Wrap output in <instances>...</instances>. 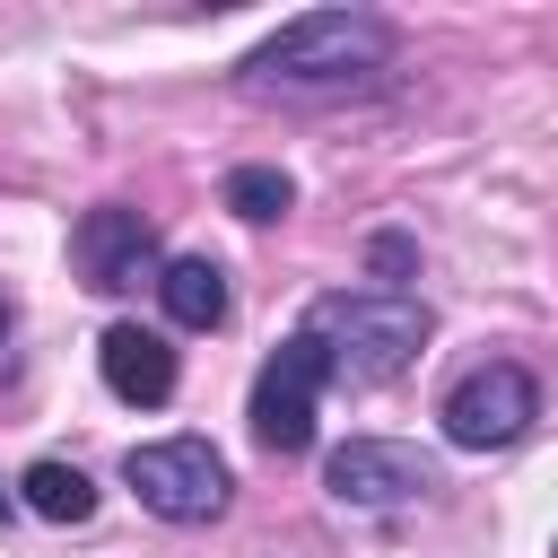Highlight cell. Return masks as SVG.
Listing matches in <instances>:
<instances>
[{
  "mask_svg": "<svg viewBox=\"0 0 558 558\" xmlns=\"http://www.w3.org/2000/svg\"><path fill=\"white\" fill-rule=\"evenodd\" d=\"M436 480H445V462H436L427 445H401V436H349V445H331V462H323V488H331L340 506H357V514H392V506L427 497Z\"/></svg>",
  "mask_w": 558,
  "mask_h": 558,
  "instance_id": "obj_6",
  "label": "cell"
},
{
  "mask_svg": "<svg viewBox=\"0 0 558 558\" xmlns=\"http://www.w3.org/2000/svg\"><path fill=\"white\" fill-rule=\"evenodd\" d=\"M366 262H375V279H384V288H401V279L418 270V244H410V235H375V244H366Z\"/></svg>",
  "mask_w": 558,
  "mask_h": 558,
  "instance_id": "obj_12",
  "label": "cell"
},
{
  "mask_svg": "<svg viewBox=\"0 0 558 558\" xmlns=\"http://www.w3.org/2000/svg\"><path fill=\"white\" fill-rule=\"evenodd\" d=\"M17 497H26V514H44V523H87V514H96V480H87L78 462H61V453L26 462Z\"/></svg>",
  "mask_w": 558,
  "mask_h": 558,
  "instance_id": "obj_10",
  "label": "cell"
},
{
  "mask_svg": "<svg viewBox=\"0 0 558 558\" xmlns=\"http://www.w3.org/2000/svg\"><path fill=\"white\" fill-rule=\"evenodd\" d=\"M96 366H105L113 401H131V410L174 401V349H166V331H148V323H105Z\"/></svg>",
  "mask_w": 558,
  "mask_h": 558,
  "instance_id": "obj_8",
  "label": "cell"
},
{
  "mask_svg": "<svg viewBox=\"0 0 558 558\" xmlns=\"http://www.w3.org/2000/svg\"><path fill=\"white\" fill-rule=\"evenodd\" d=\"M436 418H445V445H453V453H497V445L532 436V418H541V384H532L523 366L488 357V366H471V375L445 392Z\"/></svg>",
  "mask_w": 558,
  "mask_h": 558,
  "instance_id": "obj_5",
  "label": "cell"
},
{
  "mask_svg": "<svg viewBox=\"0 0 558 558\" xmlns=\"http://www.w3.org/2000/svg\"><path fill=\"white\" fill-rule=\"evenodd\" d=\"M305 331L323 340L331 375H349V384H392V375L427 349L436 314H427L410 288H331V296L305 305Z\"/></svg>",
  "mask_w": 558,
  "mask_h": 558,
  "instance_id": "obj_2",
  "label": "cell"
},
{
  "mask_svg": "<svg viewBox=\"0 0 558 558\" xmlns=\"http://www.w3.org/2000/svg\"><path fill=\"white\" fill-rule=\"evenodd\" d=\"M549 558H558V541H549Z\"/></svg>",
  "mask_w": 558,
  "mask_h": 558,
  "instance_id": "obj_14",
  "label": "cell"
},
{
  "mask_svg": "<svg viewBox=\"0 0 558 558\" xmlns=\"http://www.w3.org/2000/svg\"><path fill=\"white\" fill-rule=\"evenodd\" d=\"M384 70H392V17H375V9H305L235 61V78L253 96H270V87L279 96H349V87H375Z\"/></svg>",
  "mask_w": 558,
  "mask_h": 558,
  "instance_id": "obj_1",
  "label": "cell"
},
{
  "mask_svg": "<svg viewBox=\"0 0 558 558\" xmlns=\"http://www.w3.org/2000/svg\"><path fill=\"white\" fill-rule=\"evenodd\" d=\"M70 262H78V279H87L96 296H131L140 279H148V288L166 279L157 227H148V209H131V201H96V209L70 227Z\"/></svg>",
  "mask_w": 558,
  "mask_h": 558,
  "instance_id": "obj_7",
  "label": "cell"
},
{
  "mask_svg": "<svg viewBox=\"0 0 558 558\" xmlns=\"http://www.w3.org/2000/svg\"><path fill=\"white\" fill-rule=\"evenodd\" d=\"M227 209H235V218H253V227L288 218V209H296V183H288V166H235V174H227Z\"/></svg>",
  "mask_w": 558,
  "mask_h": 558,
  "instance_id": "obj_11",
  "label": "cell"
},
{
  "mask_svg": "<svg viewBox=\"0 0 558 558\" xmlns=\"http://www.w3.org/2000/svg\"><path fill=\"white\" fill-rule=\"evenodd\" d=\"M323 384H331V357H323V340L314 331H288L270 357H262V375H253V401H244V418H253V445L262 453H305L314 445V401H323Z\"/></svg>",
  "mask_w": 558,
  "mask_h": 558,
  "instance_id": "obj_4",
  "label": "cell"
},
{
  "mask_svg": "<svg viewBox=\"0 0 558 558\" xmlns=\"http://www.w3.org/2000/svg\"><path fill=\"white\" fill-rule=\"evenodd\" d=\"M122 488L157 514V523H218L235 497V471L209 436H157L122 453Z\"/></svg>",
  "mask_w": 558,
  "mask_h": 558,
  "instance_id": "obj_3",
  "label": "cell"
},
{
  "mask_svg": "<svg viewBox=\"0 0 558 558\" xmlns=\"http://www.w3.org/2000/svg\"><path fill=\"white\" fill-rule=\"evenodd\" d=\"M157 305H166L174 331H218L227 323V270L209 253H174L166 279H157Z\"/></svg>",
  "mask_w": 558,
  "mask_h": 558,
  "instance_id": "obj_9",
  "label": "cell"
},
{
  "mask_svg": "<svg viewBox=\"0 0 558 558\" xmlns=\"http://www.w3.org/2000/svg\"><path fill=\"white\" fill-rule=\"evenodd\" d=\"M0 340H9V296H0Z\"/></svg>",
  "mask_w": 558,
  "mask_h": 558,
  "instance_id": "obj_13",
  "label": "cell"
}]
</instances>
